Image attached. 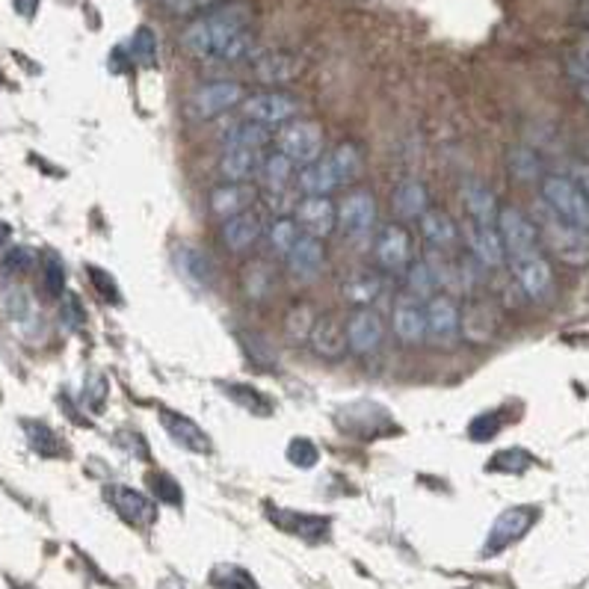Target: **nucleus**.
<instances>
[{
    "mask_svg": "<svg viewBox=\"0 0 589 589\" xmlns=\"http://www.w3.org/2000/svg\"><path fill=\"white\" fill-rule=\"evenodd\" d=\"M394 335H397L406 347H417L426 341V312H424V299H415L406 294L397 308H394Z\"/></svg>",
    "mask_w": 589,
    "mask_h": 589,
    "instance_id": "obj_19",
    "label": "nucleus"
},
{
    "mask_svg": "<svg viewBox=\"0 0 589 589\" xmlns=\"http://www.w3.org/2000/svg\"><path fill=\"white\" fill-rule=\"evenodd\" d=\"M4 308H6V314L15 320V323H27V320H33V323H36L33 299H30V294H27L21 285L6 287V294H4Z\"/></svg>",
    "mask_w": 589,
    "mask_h": 589,
    "instance_id": "obj_39",
    "label": "nucleus"
},
{
    "mask_svg": "<svg viewBox=\"0 0 589 589\" xmlns=\"http://www.w3.org/2000/svg\"><path fill=\"white\" fill-rule=\"evenodd\" d=\"M498 433H500V417L495 412L474 417L471 426H468V435L474 438V442H489V438H495Z\"/></svg>",
    "mask_w": 589,
    "mask_h": 589,
    "instance_id": "obj_50",
    "label": "nucleus"
},
{
    "mask_svg": "<svg viewBox=\"0 0 589 589\" xmlns=\"http://www.w3.org/2000/svg\"><path fill=\"white\" fill-rule=\"evenodd\" d=\"M498 332V314L495 308L483 299H471V303L459 312V338H465L468 344H489Z\"/></svg>",
    "mask_w": 589,
    "mask_h": 589,
    "instance_id": "obj_14",
    "label": "nucleus"
},
{
    "mask_svg": "<svg viewBox=\"0 0 589 589\" xmlns=\"http://www.w3.org/2000/svg\"><path fill=\"white\" fill-rule=\"evenodd\" d=\"M533 465V456L528 451H519V447H512V451H500L498 456H491L489 463V471H503V474H521V471H528Z\"/></svg>",
    "mask_w": 589,
    "mask_h": 589,
    "instance_id": "obj_45",
    "label": "nucleus"
},
{
    "mask_svg": "<svg viewBox=\"0 0 589 589\" xmlns=\"http://www.w3.org/2000/svg\"><path fill=\"white\" fill-rule=\"evenodd\" d=\"M107 500L113 503V510L119 512L127 524H139V528H145V524H152L157 519V503L131 486H119V483L107 486Z\"/></svg>",
    "mask_w": 589,
    "mask_h": 589,
    "instance_id": "obj_18",
    "label": "nucleus"
},
{
    "mask_svg": "<svg viewBox=\"0 0 589 589\" xmlns=\"http://www.w3.org/2000/svg\"><path fill=\"white\" fill-rule=\"evenodd\" d=\"M542 201L548 205L556 217L572 222V226L589 231V199L572 178L548 175L542 181Z\"/></svg>",
    "mask_w": 589,
    "mask_h": 589,
    "instance_id": "obj_5",
    "label": "nucleus"
},
{
    "mask_svg": "<svg viewBox=\"0 0 589 589\" xmlns=\"http://www.w3.org/2000/svg\"><path fill=\"white\" fill-rule=\"evenodd\" d=\"M308 344L320 359H341L347 352V332L335 314H317Z\"/></svg>",
    "mask_w": 589,
    "mask_h": 589,
    "instance_id": "obj_21",
    "label": "nucleus"
},
{
    "mask_svg": "<svg viewBox=\"0 0 589 589\" xmlns=\"http://www.w3.org/2000/svg\"><path fill=\"white\" fill-rule=\"evenodd\" d=\"M89 273H92V285L104 294L107 303H119V291H116V282H113V278L107 276L104 270H98V266H89Z\"/></svg>",
    "mask_w": 589,
    "mask_h": 589,
    "instance_id": "obj_53",
    "label": "nucleus"
},
{
    "mask_svg": "<svg viewBox=\"0 0 589 589\" xmlns=\"http://www.w3.org/2000/svg\"><path fill=\"white\" fill-rule=\"evenodd\" d=\"M510 169H512V178L519 181H537L539 173H542V164L539 157L530 152V148H516V152H510Z\"/></svg>",
    "mask_w": 589,
    "mask_h": 589,
    "instance_id": "obj_44",
    "label": "nucleus"
},
{
    "mask_svg": "<svg viewBox=\"0 0 589 589\" xmlns=\"http://www.w3.org/2000/svg\"><path fill=\"white\" fill-rule=\"evenodd\" d=\"M296 173V166L287 160L282 152H273L261 160V169H258V178L266 192H287L291 187V178Z\"/></svg>",
    "mask_w": 589,
    "mask_h": 589,
    "instance_id": "obj_32",
    "label": "nucleus"
},
{
    "mask_svg": "<svg viewBox=\"0 0 589 589\" xmlns=\"http://www.w3.org/2000/svg\"><path fill=\"white\" fill-rule=\"evenodd\" d=\"M24 433L33 444V451H39L42 456H57L60 453V438L57 433L51 430L45 424H36V421H24Z\"/></svg>",
    "mask_w": 589,
    "mask_h": 589,
    "instance_id": "obj_43",
    "label": "nucleus"
},
{
    "mask_svg": "<svg viewBox=\"0 0 589 589\" xmlns=\"http://www.w3.org/2000/svg\"><path fill=\"white\" fill-rule=\"evenodd\" d=\"M495 226H498V234L503 240V252H507L510 264L533 258V255H542L537 222H533L528 213H521L519 208H500Z\"/></svg>",
    "mask_w": 589,
    "mask_h": 589,
    "instance_id": "obj_3",
    "label": "nucleus"
},
{
    "mask_svg": "<svg viewBox=\"0 0 589 589\" xmlns=\"http://www.w3.org/2000/svg\"><path fill=\"white\" fill-rule=\"evenodd\" d=\"M391 210L397 213V220L412 222L421 220L426 210H430V192L421 184V181H400L391 192Z\"/></svg>",
    "mask_w": 589,
    "mask_h": 589,
    "instance_id": "obj_25",
    "label": "nucleus"
},
{
    "mask_svg": "<svg viewBox=\"0 0 589 589\" xmlns=\"http://www.w3.org/2000/svg\"><path fill=\"white\" fill-rule=\"evenodd\" d=\"M255 199H258V190L249 181H222L210 190V210L220 220H231L243 210H252Z\"/></svg>",
    "mask_w": 589,
    "mask_h": 589,
    "instance_id": "obj_17",
    "label": "nucleus"
},
{
    "mask_svg": "<svg viewBox=\"0 0 589 589\" xmlns=\"http://www.w3.org/2000/svg\"><path fill=\"white\" fill-rule=\"evenodd\" d=\"M87 394H89V400L95 409H101L104 406V397H107V379L101 377V373H92L89 382H87Z\"/></svg>",
    "mask_w": 589,
    "mask_h": 589,
    "instance_id": "obj_54",
    "label": "nucleus"
},
{
    "mask_svg": "<svg viewBox=\"0 0 589 589\" xmlns=\"http://www.w3.org/2000/svg\"><path fill=\"white\" fill-rule=\"evenodd\" d=\"M160 424H164V430L173 435V442L181 444V447H187V451H192V453H208L210 451V435L201 430L192 417L169 412V409H160Z\"/></svg>",
    "mask_w": 589,
    "mask_h": 589,
    "instance_id": "obj_23",
    "label": "nucleus"
},
{
    "mask_svg": "<svg viewBox=\"0 0 589 589\" xmlns=\"http://www.w3.org/2000/svg\"><path fill=\"white\" fill-rule=\"evenodd\" d=\"M181 45L196 60L238 62L252 51V6L249 4H217L181 33Z\"/></svg>",
    "mask_w": 589,
    "mask_h": 589,
    "instance_id": "obj_1",
    "label": "nucleus"
},
{
    "mask_svg": "<svg viewBox=\"0 0 589 589\" xmlns=\"http://www.w3.org/2000/svg\"><path fill=\"white\" fill-rule=\"evenodd\" d=\"M463 201L468 208V217L477 222H495L498 220V199L486 184L480 181H468L463 184Z\"/></svg>",
    "mask_w": 589,
    "mask_h": 589,
    "instance_id": "obj_31",
    "label": "nucleus"
},
{
    "mask_svg": "<svg viewBox=\"0 0 589 589\" xmlns=\"http://www.w3.org/2000/svg\"><path fill=\"white\" fill-rule=\"evenodd\" d=\"M175 264H178V273L184 276V282L192 287L208 291L217 282V264H213L208 252L196 249V246H181L175 255Z\"/></svg>",
    "mask_w": 589,
    "mask_h": 589,
    "instance_id": "obj_24",
    "label": "nucleus"
},
{
    "mask_svg": "<svg viewBox=\"0 0 589 589\" xmlns=\"http://www.w3.org/2000/svg\"><path fill=\"white\" fill-rule=\"evenodd\" d=\"M62 320L69 323V329H80L87 323V314H83L78 296H62Z\"/></svg>",
    "mask_w": 589,
    "mask_h": 589,
    "instance_id": "obj_52",
    "label": "nucleus"
},
{
    "mask_svg": "<svg viewBox=\"0 0 589 589\" xmlns=\"http://www.w3.org/2000/svg\"><path fill=\"white\" fill-rule=\"evenodd\" d=\"M299 74V62L291 53H264V57L255 60V78L266 87H282V83H291Z\"/></svg>",
    "mask_w": 589,
    "mask_h": 589,
    "instance_id": "obj_28",
    "label": "nucleus"
},
{
    "mask_svg": "<svg viewBox=\"0 0 589 589\" xmlns=\"http://www.w3.org/2000/svg\"><path fill=\"white\" fill-rule=\"evenodd\" d=\"M581 98H584V101L589 104V80H586L584 87H581Z\"/></svg>",
    "mask_w": 589,
    "mask_h": 589,
    "instance_id": "obj_59",
    "label": "nucleus"
},
{
    "mask_svg": "<svg viewBox=\"0 0 589 589\" xmlns=\"http://www.w3.org/2000/svg\"><path fill=\"white\" fill-rule=\"evenodd\" d=\"M243 87L234 80H213V83H205L201 89H196L192 95V113L199 116V119H217V116L234 110L238 104H243Z\"/></svg>",
    "mask_w": 589,
    "mask_h": 589,
    "instance_id": "obj_12",
    "label": "nucleus"
},
{
    "mask_svg": "<svg viewBox=\"0 0 589 589\" xmlns=\"http://www.w3.org/2000/svg\"><path fill=\"white\" fill-rule=\"evenodd\" d=\"M127 51L139 66H157V36L152 33V27H139L127 42Z\"/></svg>",
    "mask_w": 589,
    "mask_h": 589,
    "instance_id": "obj_41",
    "label": "nucleus"
},
{
    "mask_svg": "<svg viewBox=\"0 0 589 589\" xmlns=\"http://www.w3.org/2000/svg\"><path fill=\"white\" fill-rule=\"evenodd\" d=\"M276 273L270 270V264L266 261H252L249 266L243 270V287H246V294H249L252 299H266L273 291V285H276Z\"/></svg>",
    "mask_w": 589,
    "mask_h": 589,
    "instance_id": "obj_34",
    "label": "nucleus"
},
{
    "mask_svg": "<svg viewBox=\"0 0 589 589\" xmlns=\"http://www.w3.org/2000/svg\"><path fill=\"white\" fill-rule=\"evenodd\" d=\"M152 486H154V495H157L160 500L173 503V507H178V503L184 500V495H181V486H178L169 474H164V471L152 474Z\"/></svg>",
    "mask_w": 589,
    "mask_h": 589,
    "instance_id": "obj_51",
    "label": "nucleus"
},
{
    "mask_svg": "<svg viewBox=\"0 0 589 589\" xmlns=\"http://www.w3.org/2000/svg\"><path fill=\"white\" fill-rule=\"evenodd\" d=\"M294 524H285L287 530H294L296 537H303V539H320V537H326V528H329V521L326 519H314V516H287Z\"/></svg>",
    "mask_w": 589,
    "mask_h": 589,
    "instance_id": "obj_47",
    "label": "nucleus"
},
{
    "mask_svg": "<svg viewBox=\"0 0 589 589\" xmlns=\"http://www.w3.org/2000/svg\"><path fill=\"white\" fill-rule=\"evenodd\" d=\"M417 222H421V238L430 243L433 249H451V246L459 240V229L451 220V213L430 208Z\"/></svg>",
    "mask_w": 589,
    "mask_h": 589,
    "instance_id": "obj_29",
    "label": "nucleus"
},
{
    "mask_svg": "<svg viewBox=\"0 0 589 589\" xmlns=\"http://www.w3.org/2000/svg\"><path fill=\"white\" fill-rule=\"evenodd\" d=\"M581 24H584V27H589V6L584 9V15H581Z\"/></svg>",
    "mask_w": 589,
    "mask_h": 589,
    "instance_id": "obj_60",
    "label": "nucleus"
},
{
    "mask_svg": "<svg viewBox=\"0 0 589 589\" xmlns=\"http://www.w3.org/2000/svg\"><path fill=\"white\" fill-rule=\"evenodd\" d=\"M465 240H468L471 258H477L483 266H500L503 261H507V252H503V240H500L495 222L468 220Z\"/></svg>",
    "mask_w": 589,
    "mask_h": 589,
    "instance_id": "obj_15",
    "label": "nucleus"
},
{
    "mask_svg": "<svg viewBox=\"0 0 589 589\" xmlns=\"http://www.w3.org/2000/svg\"><path fill=\"white\" fill-rule=\"evenodd\" d=\"M347 350L359 352V356H368V352H377L382 338H385V323L382 317L373 312V308H352L347 323Z\"/></svg>",
    "mask_w": 589,
    "mask_h": 589,
    "instance_id": "obj_13",
    "label": "nucleus"
},
{
    "mask_svg": "<svg viewBox=\"0 0 589 589\" xmlns=\"http://www.w3.org/2000/svg\"><path fill=\"white\" fill-rule=\"evenodd\" d=\"M512 276H516L519 287L530 299L551 296L554 276H551V264L545 261L542 255H533V258H524V261H512Z\"/></svg>",
    "mask_w": 589,
    "mask_h": 589,
    "instance_id": "obj_22",
    "label": "nucleus"
},
{
    "mask_svg": "<svg viewBox=\"0 0 589 589\" xmlns=\"http://www.w3.org/2000/svg\"><path fill=\"white\" fill-rule=\"evenodd\" d=\"M296 113H299V98H294V95L285 89H266V92H255L249 98H243L246 122H255L264 127L291 122L296 119Z\"/></svg>",
    "mask_w": 589,
    "mask_h": 589,
    "instance_id": "obj_6",
    "label": "nucleus"
},
{
    "mask_svg": "<svg viewBox=\"0 0 589 589\" xmlns=\"http://www.w3.org/2000/svg\"><path fill=\"white\" fill-rule=\"evenodd\" d=\"M373 258L385 273H403L412 264V238L400 222L382 226L373 240Z\"/></svg>",
    "mask_w": 589,
    "mask_h": 589,
    "instance_id": "obj_11",
    "label": "nucleus"
},
{
    "mask_svg": "<svg viewBox=\"0 0 589 589\" xmlns=\"http://www.w3.org/2000/svg\"><path fill=\"white\" fill-rule=\"evenodd\" d=\"M539 519V510L537 507H512L507 512H500L498 521L491 524L486 545H483V556H495L503 548H510L512 542H519L524 533H528L533 524Z\"/></svg>",
    "mask_w": 589,
    "mask_h": 589,
    "instance_id": "obj_9",
    "label": "nucleus"
},
{
    "mask_svg": "<svg viewBox=\"0 0 589 589\" xmlns=\"http://www.w3.org/2000/svg\"><path fill=\"white\" fill-rule=\"evenodd\" d=\"M261 152L264 148L243 145V143H226L220 157V173L226 181H249L261 169Z\"/></svg>",
    "mask_w": 589,
    "mask_h": 589,
    "instance_id": "obj_20",
    "label": "nucleus"
},
{
    "mask_svg": "<svg viewBox=\"0 0 589 589\" xmlns=\"http://www.w3.org/2000/svg\"><path fill=\"white\" fill-rule=\"evenodd\" d=\"M332 166H335V175L341 184H347V181H356L359 173H361V154L359 148L352 143H341L335 152H332Z\"/></svg>",
    "mask_w": 589,
    "mask_h": 589,
    "instance_id": "obj_37",
    "label": "nucleus"
},
{
    "mask_svg": "<svg viewBox=\"0 0 589 589\" xmlns=\"http://www.w3.org/2000/svg\"><path fill=\"white\" fill-rule=\"evenodd\" d=\"M426 312V341L433 347H453L459 341V305L447 294H433L424 299Z\"/></svg>",
    "mask_w": 589,
    "mask_h": 589,
    "instance_id": "obj_8",
    "label": "nucleus"
},
{
    "mask_svg": "<svg viewBox=\"0 0 589 589\" xmlns=\"http://www.w3.org/2000/svg\"><path fill=\"white\" fill-rule=\"evenodd\" d=\"M377 222V199L370 190H352L338 205V229L347 240H364Z\"/></svg>",
    "mask_w": 589,
    "mask_h": 589,
    "instance_id": "obj_7",
    "label": "nucleus"
},
{
    "mask_svg": "<svg viewBox=\"0 0 589 589\" xmlns=\"http://www.w3.org/2000/svg\"><path fill=\"white\" fill-rule=\"evenodd\" d=\"M220 0H164V9L175 18H187V15H199L208 13L210 6H217Z\"/></svg>",
    "mask_w": 589,
    "mask_h": 589,
    "instance_id": "obj_49",
    "label": "nucleus"
},
{
    "mask_svg": "<svg viewBox=\"0 0 589 589\" xmlns=\"http://www.w3.org/2000/svg\"><path fill=\"white\" fill-rule=\"evenodd\" d=\"M577 187L584 190V196L589 199V160H584V164H575L572 166V175H569Z\"/></svg>",
    "mask_w": 589,
    "mask_h": 589,
    "instance_id": "obj_55",
    "label": "nucleus"
},
{
    "mask_svg": "<svg viewBox=\"0 0 589 589\" xmlns=\"http://www.w3.org/2000/svg\"><path fill=\"white\" fill-rule=\"evenodd\" d=\"M341 294H344V303H350L352 308H368L382 294V278L377 273H352L341 287Z\"/></svg>",
    "mask_w": 589,
    "mask_h": 589,
    "instance_id": "obj_30",
    "label": "nucleus"
},
{
    "mask_svg": "<svg viewBox=\"0 0 589 589\" xmlns=\"http://www.w3.org/2000/svg\"><path fill=\"white\" fill-rule=\"evenodd\" d=\"M287 261V270L296 278V282H314L323 270L326 264V249H323V240L317 238H308V234H299L294 249L285 255Z\"/></svg>",
    "mask_w": 589,
    "mask_h": 589,
    "instance_id": "obj_16",
    "label": "nucleus"
},
{
    "mask_svg": "<svg viewBox=\"0 0 589 589\" xmlns=\"http://www.w3.org/2000/svg\"><path fill=\"white\" fill-rule=\"evenodd\" d=\"M438 276L433 270L430 261H415L406 266V294L415 299H430L433 294H438Z\"/></svg>",
    "mask_w": 589,
    "mask_h": 589,
    "instance_id": "obj_33",
    "label": "nucleus"
},
{
    "mask_svg": "<svg viewBox=\"0 0 589 589\" xmlns=\"http://www.w3.org/2000/svg\"><path fill=\"white\" fill-rule=\"evenodd\" d=\"M13 4H15V13L24 18H33L39 9V0H13Z\"/></svg>",
    "mask_w": 589,
    "mask_h": 589,
    "instance_id": "obj_56",
    "label": "nucleus"
},
{
    "mask_svg": "<svg viewBox=\"0 0 589 589\" xmlns=\"http://www.w3.org/2000/svg\"><path fill=\"white\" fill-rule=\"evenodd\" d=\"M577 69H584L589 74V39L577 48Z\"/></svg>",
    "mask_w": 589,
    "mask_h": 589,
    "instance_id": "obj_57",
    "label": "nucleus"
},
{
    "mask_svg": "<svg viewBox=\"0 0 589 589\" xmlns=\"http://www.w3.org/2000/svg\"><path fill=\"white\" fill-rule=\"evenodd\" d=\"M6 240H9V226L6 222H0V249L6 246Z\"/></svg>",
    "mask_w": 589,
    "mask_h": 589,
    "instance_id": "obj_58",
    "label": "nucleus"
},
{
    "mask_svg": "<svg viewBox=\"0 0 589 589\" xmlns=\"http://www.w3.org/2000/svg\"><path fill=\"white\" fill-rule=\"evenodd\" d=\"M294 220L303 234L317 240H326L338 229V205L329 196H305L296 201Z\"/></svg>",
    "mask_w": 589,
    "mask_h": 589,
    "instance_id": "obj_10",
    "label": "nucleus"
},
{
    "mask_svg": "<svg viewBox=\"0 0 589 589\" xmlns=\"http://www.w3.org/2000/svg\"><path fill=\"white\" fill-rule=\"evenodd\" d=\"M299 234H303V231H299L296 220L278 217V220H273V226L266 229V240H270V249L278 255V258H285V255L294 249V243H296Z\"/></svg>",
    "mask_w": 589,
    "mask_h": 589,
    "instance_id": "obj_35",
    "label": "nucleus"
},
{
    "mask_svg": "<svg viewBox=\"0 0 589 589\" xmlns=\"http://www.w3.org/2000/svg\"><path fill=\"white\" fill-rule=\"evenodd\" d=\"M276 152H282L294 166H308L323 154V127L312 119H291L278 125Z\"/></svg>",
    "mask_w": 589,
    "mask_h": 589,
    "instance_id": "obj_4",
    "label": "nucleus"
},
{
    "mask_svg": "<svg viewBox=\"0 0 589 589\" xmlns=\"http://www.w3.org/2000/svg\"><path fill=\"white\" fill-rule=\"evenodd\" d=\"M261 234H264V222L258 213H252V210L238 213V217L226 220V226H222V240H226L231 252L252 249V246L261 240Z\"/></svg>",
    "mask_w": 589,
    "mask_h": 589,
    "instance_id": "obj_26",
    "label": "nucleus"
},
{
    "mask_svg": "<svg viewBox=\"0 0 589 589\" xmlns=\"http://www.w3.org/2000/svg\"><path fill=\"white\" fill-rule=\"evenodd\" d=\"M287 459L296 465V468H314L317 465V459H320V451H317V444L312 442V438H294L291 444H287Z\"/></svg>",
    "mask_w": 589,
    "mask_h": 589,
    "instance_id": "obj_46",
    "label": "nucleus"
},
{
    "mask_svg": "<svg viewBox=\"0 0 589 589\" xmlns=\"http://www.w3.org/2000/svg\"><path fill=\"white\" fill-rule=\"evenodd\" d=\"M33 266H36V252L27 249V246H13V249H6L4 258H0V276L18 278L33 270Z\"/></svg>",
    "mask_w": 589,
    "mask_h": 589,
    "instance_id": "obj_40",
    "label": "nucleus"
},
{
    "mask_svg": "<svg viewBox=\"0 0 589 589\" xmlns=\"http://www.w3.org/2000/svg\"><path fill=\"white\" fill-rule=\"evenodd\" d=\"M213 584H217L220 589H258L249 575H246L243 569H234V566H222V569H217Z\"/></svg>",
    "mask_w": 589,
    "mask_h": 589,
    "instance_id": "obj_48",
    "label": "nucleus"
},
{
    "mask_svg": "<svg viewBox=\"0 0 589 589\" xmlns=\"http://www.w3.org/2000/svg\"><path fill=\"white\" fill-rule=\"evenodd\" d=\"M314 308L312 305H294L291 312H287L285 317V332H287V338L291 341H308V335H312V326H314Z\"/></svg>",
    "mask_w": 589,
    "mask_h": 589,
    "instance_id": "obj_42",
    "label": "nucleus"
},
{
    "mask_svg": "<svg viewBox=\"0 0 589 589\" xmlns=\"http://www.w3.org/2000/svg\"><path fill=\"white\" fill-rule=\"evenodd\" d=\"M296 184H299V190L305 192V196H332V190H338L341 181L335 175L332 160L329 157H317L314 164L299 169Z\"/></svg>",
    "mask_w": 589,
    "mask_h": 589,
    "instance_id": "obj_27",
    "label": "nucleus"
},
{
    "mask_svg": "<svg viewBox=\"0 0 589 589\" xmlns=\"http://www.w3.org/2000/svg\"><path fill=\"white\" fill-rule=\"evenodd\" d=\"M226 397H231L234 403H240L246 412H252L258 417H266L273 412V403L266 400L258 388H252V385H226Z\"/></svg>",
    "mask_w": 589,
    "mask_h": 589,
    "instance_id": "obj_38",
    "label": "nucleus"
},
{
    "mask_svg": "<svg viewBox=\"0 0 589 589\" xmlns=\"http://www.w3.org/2000/svg\"><path fill=\"white\" fill-rule=\"evenodd\" d=\"M537 231H539V243L548 252H554L563 264H572V266L589 264V231L560 220L545 201L537 208Z\"/></svg>",
    "mask_w": 589,
    "mask_h": 589,
    "instance_id": "obj_2",
    "label": "nucleus"
},
{
    "mask_svg": "<svg viewBox=\"0 0 589 589\" xmlns=\"http://www.w3.org/2000/svg\"><path fill=\"white\" fill-rule=\"evenodd\" d=\"M42 291L51 299H60L62 291H66V266H62V258L57 252H48L42 258Z\"/></svg>",
    "mask_w": 589,
    "mask_h": 589,
    "instance_id": "obj_36",
    "label": "nucleus"
}]
</instances>
